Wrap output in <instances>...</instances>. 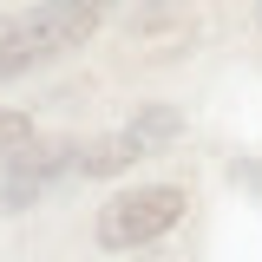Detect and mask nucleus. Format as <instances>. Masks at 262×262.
Returning a JSON list of instances; mask_svg holds the SVG:
<instances>
[{
	"label": "nucleus",
	"instance_id": "f257e3e1",
	"mask_svg": "<svg viewBox=\"0 0 262 262\" xmlns=\"http://www.w3.org/2000/svg\"><path fill=\"white\" fill-rule=\"evenodd\" d=\"M98 13H105V0H39L27 13H7L0 20V79H20L33 66L85 46Z\"/></svg>",
	"mask_w": 262,
	"mask_h": 262
},
{
	"label": "nucleus",
	"instance_id": "f03ea898",
	"mask_svg": "<svg viewBox=\"0 0 262 262\" xmlns=\"http://www.w3.org/2000/svg\"><path fill=\"white\" fill-rule=\"evenodd\" d=\"M190 196L177 184H138V190H118L105 210H98V243L105 249H144L184 223Z\"/></svg>",
	"mask_w": 262,
	"mask_h": 262
},
{
	"label": "nucleus",
	"instance_id": "7ed1b4c3",
	"mask_svg": "<svg viewBox=\"0 0 262 262\" xmlns=\"http://www.w3.org/2000/svg\"><path fill=\"white\" fill-rule=\"evenodd\" d=\"M164 138H177V112H144L138 125L112 131V138H92V144L79 151V170H85V177H112V170H131V164L144 158V151H158Z\"/></svg>",
	"mask_w": 262,
	"mask_h": 262
},
{
	"label": "nucleus",
	"instance_id": "20e7f679",
	"mask_svg": "<svg viewBox=\"0 0 262 262\" xmlns=\"http://www.w3.org/2000/svg\"><path fill=\"white\" fill-rule=\"evenodd\" d=\"M72 158H79L72 144H27V151L13 158V170H7V190H0V196H7L13 210H27V203L46 190L59 170H72Z\"/></svg>",
	"mask_w": 262,
	"mask_h": 262
},
{
	"label": "nucleus",
	"instance_id": "39448f33",
	"mask_svg": "<svg viewBox=\"0 0 262 262\" xmlns=\"http://www.w3.org/2000/svg\"><path fill=\"white\" fill-rule=\"evenodd\" d=\"M33 144V125H27V112H0V158L13 164L20 151Z\"/></svg>",
	"mask_w": 262,
	"mask_h": 262
}]
</instances>
